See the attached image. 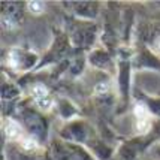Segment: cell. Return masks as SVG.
I'll list each match as a JSON object with an SVG mask.
<instances>
[{
    "label": "cell",
    "instance_id": "8",
    "mask_svg": "<svg viewBox=\"0 0 160 160\" xmlns=\"http://www.w3.org/2000/svg\"><path fill=\"white\" fill-rule=\"evenodd\" d=\"M36 103L41 106L42 109H49V106H51V103H52V100H51V98H45V99H41V100H36Z\"/></svg>",
    "mask_w": 160,
    "mask_h": 160
},
{
    "label": "cell",
    "instance_id": "7",
    "mask_svg": "<svg viewBox=\"0 0 160 160\" xmlns=\"http://www.w3.org/2000/svg\"><path fill=\"white\" fill-rule=\"evenodd\" d=\"M27 6L33 14H41L42 11H43V3L42 2H28Z\"/></svg>",
    "mask_w": 160,
    "mask_h": 160
},
{
    "label": "cell",
    "instance_id": "10",
    "mask_svg": "<svg viewBox=\"0 0 160 160\" xmlns=\"http://www.w3.org/2000/svg\"><path fill=\"white\" fill-rule=\"evenodd\" d=\"M157 47H159V48H160V39H159V41H157Z\"/></svg>",
    "mask_w": 160,
    "mask_h": 160
},
{
    "label": "cell",
    "instance_id": "4",
    "mask_svg": "<svg viewBox=\"0 0 160 160\" xmlns=\"http://www.w3.org/2000/svg\"><path fill=\"white\" fill-rule=\"evenodd\" d=\"M5 133L9 138H18L21 135V127L18 123H15L14 120H8L5 123Z\"/></svg>",
    "mask_w": 160,
    "mask_h": 160
},
{
    "label": "cell",
    "instance_id": "6",
    "mask_svg": "<svg viewBox=\"0 0 160 160\" xmlns=\"http://www.w3.org/2000/svg\"><path fill=\"white\" fill-rule=\"evenodd\" d=\"M21 147L27 151H32V150L38 148V142L35 139H30V138H22L21 139Z\"/></svg>",
    "mask_w": 160,
    "mask_h": 160
},
{
    "label": "cell",
    "instance_id": "5",
    "mask_svg": "<svg viewBox=\"0 0 160 160\" xmlns=\"http://www.w3.org/2000/svg\"><path fill=\"white\" fill-rule=\"evenodd\" d=\"M33 96H35V100H41V99L48 98V90L45 85L42 84H36L33 87Z\"/></svg>",
    "mask_w": 160,
    "mask_h": 160
},
{
    "label": "cell",
    "instance_id": "3",
    "mask_svg": "<svg viewBox=\"0 0 160 160\" xmlns=\"http://www.w3.org/2000/svg\"><path fill=\"white\" fill-rule=\"evenodd\" d=\"M27 126H28V129L33 133H36L38 136H42V135H43V124H42L41 120H39V117L30 115L27 118Z\"/></svg>",
    "mask_w": 160,
    "mask_h": 160
},
{
    "label": "cell",
    "instance_id": "1",
    "mask_svg": "<svg viewBox=\"0 0 160 160\" xmlns=\"http://www.w3.org/2000/svg\"><path fill=\"white\" fill-rule=\"evenodd\" d=\"M32 60L33 57H28L26 52H22L20 49H14L11 54H9V64L12 66V68H17V69H24V68H28L32 63L26 62V60Z\"/></svg>",
    "mask_w": 160,
    "mask_h": 160
},
{
    "label": "cell",
    "instance_id": "2",
    "mask_svg": "<svg viewBox=\"0 0 160 160\" xmlns=\"http://www.w3.org/2000/svg\"><path fill=\"white\" fill-rule=\"evenodd\" d=\"M136 123H138V129L141 132H147L150 127V117L148 112L145 111V108L138 106L136 108Z\"/></svg>",
    "mask_w": 160,
    "mask_h": 160
},
{
    "label": "cell",
    "instance_id": "9",
    "mask_svg": "<svg viewBox=\"0 0 160 160\" xmlns=\"http://www.w3.org/2000/svg\"><path fill=\"white\" fill-rule=\"evenodd\" d=\"M108 91V85L105 82H102V84H99L98 87H96V93H99V94H105Z\"/></svg>",
    "mask_w": 160,
    "mask_h": 160
}]
</instances>
